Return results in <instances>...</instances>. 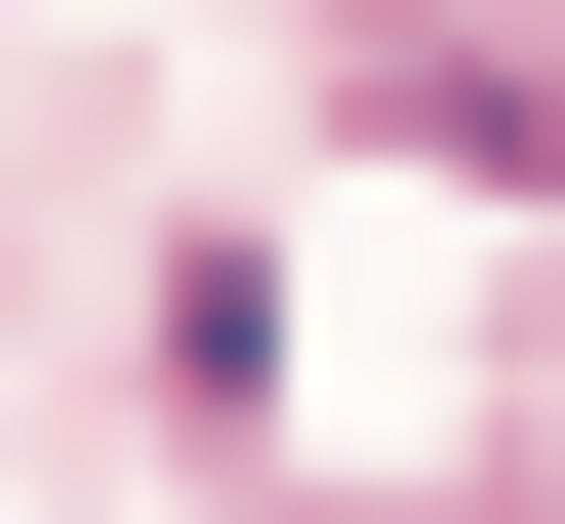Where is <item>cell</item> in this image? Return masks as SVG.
Listing matches in <instances>:
<instances>
[{
  "instance_id": "6da1fadb",
  "label": "cell",
  "mask_w": 565,
  "mask_h": 524,
  "mask_svg": "<svg viewBox=\"0 0 565 524\" xmlns=\"http://www.w3.org/2000/svg\"><path fill=\"white\" fill-rule=\"evenodd\" d=\"M404 121L445 162H565V41H404Z\"/></svg>"
}]
</instances>
